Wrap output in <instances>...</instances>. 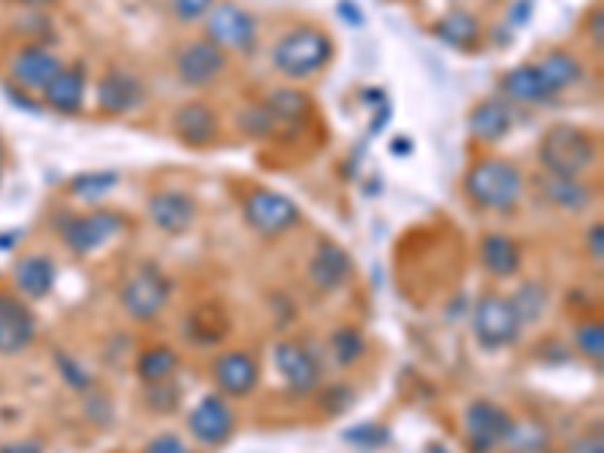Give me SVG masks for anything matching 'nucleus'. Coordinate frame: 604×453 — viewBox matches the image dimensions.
<instances>
[{
	"mask_svg": "<svg viewBox=\"0 0 604 453\" xmlns=\"http://www.w3.org/2000/svg\"><path fill=\"white\" fill-rule=\"evenodd\" d=\"M242 218H245V224L252 226L257 236L279 240V236H287L291 230L299 226L303 209L282 191L254 187L252 194L242 199Z\"/></svg>",
	"mask_w": 604,
	"mask_h": 453,
	"instance_id": "6",
	"label": "nucleus"
},
{
	"mask_svg": "<svg viewBox=\"0 0 604 453\" xmlns=\"http://www.w3.org/2000/svg\"><path fill=\"white\" fill-rule=\"evenodd\" d=\"M351 405H354V387H348V384H333V387L323 390L321 409L326 411V414H345Z\"/></svg>",
	"mask_w": 604,
	"mask_h": 453,
	"instance_id": "41",
	"label": "nucleus"
},
{
	"mask_svg": "<svg viewBox=\"0 0 604 453\" xmlns=\"http://www.w3.org/2000/svg\"><path fill=\"white\" fill-rule=\"evenodd\" d=\"M88 91V67L85 64H64L61 73L42 88V106L57 115H79Z\"/></svg>",
	"mask_w": 604,
	"mask_h": 453,
	"instance_id": "20",
	"label": "nucleus"
},
{
	"mask_svg": "<svg viewBox=\"0 0 604 453\" xmlns=\"http://www.w3.org/2000/svg\"><path fill=\"white\" fill-rule=\"evenodd\" d=\"M142 453H194L191 451V444L179 436V432H160L155 439L145 444V451Z\"/></svg>",
	"mask_w": 604,
	"mask_h": 453,
	"instance_id": "42",
	"label": "nucleus"
},
{
	"mask_svg": "<svg viewBox=\"0 0 604 453\" xmlns=\"http://www.w3.org/2000/svg\"><path fill=\"white\" fill-rule=\"evenodd\" d=\"M145 103V82L127 67H110L98 82V106L103 115H130Z\"/></svg>",
	"mask_w": 604,
	"mask_h": 453,
	"instance_id": "15",
	"label": "nucleus"
},
{
	"mask_svg": "<svg viewBox=\"0 0 604 453\" xmlns=\"http://www.w3.org/2000/svg\"><path fill=\"white\" fill-rule=\"evenodd\" d=\"M429 453H445V448H441V444H433V448H429Z\"/></svg>",
	"mask_w": 604,
	"mask_h": 453,
	"instance_id": "54",
	"label": "nucleus"
},
{
	"mask_svg": "<svg viewBox=\"0 0 604 453\" xmlns=\"http://www.w3.org/2000/svg\"><path fill=\"white\" fill-rule=\"evenodd\" d=\"M145 212H149V221L167 233V236H182L191 226L197 224V199L191 197L188 191H179V187H164V191H155L149 203H145Z\"/></svg>",
	"mask_w": 604,
	"mask_h": 453,
	"instance_id": "16",
	"label": "nucleus"
},
{
	"mask_svg": "<svg viewBox=\"0 0 604 453\" xmlns=\"http://www.w3.org/2000/svg\"><path fill=\"white\" fill-rule=\"evenodd\" d=\"M575 348L580 354L587 357L590 363H595V368H602L604 363V324L599 318L590 321H580L575 326Z\"/></svg>",
	"mask_w": 604,
	"mask_h": 453,
	"instance_id": "36",
	"label": "nucleus"
},
{
	"mask_svg": "<svg viewBox=\"0 0 604 453\" xmlns=\"http://www.w3.org/2000/svg\"><path fill=\"white\" fill-rule=\"evenodd\" d=\"M590 40L595 43V49H602V40H604V13H602V7H592V13H590Z\"/></svg>",
	"mask_w": 604,
	"mask_h": 453,
	"instance_id": "49",
	"label": "nucleus"
},
{
	"mask_svg": "<svg viewBox=\"0 0 604 453\" xmlns=\"http://www.w3.org/2000/svg\"><path fill=\"white\" fill-rule=\"evenodd\" d=\"M211 381L221 397L248 399L260 384V363L248 351H221L211 360Z\"/></svg>",
	"mask_w": 604,
	"mask_h": 453,
	"instance_id": "14",
	"label": "nucleus"
},
{
	"mask_svg": "<svg viewBox=\"0 0 604 453\" xmlns=\"http://www.w3.org/2000/svg\"><path fill=\"white\" fill-rule=\"evenodd\" d=\"M463 194L475 209L511 215L526 197V176L511 157L484 155L465 170Z\"/></svg>",
	"mask_w": 604,
	"mask_h": 453,
	"instance_id": "1",
	"label": "nucleus"
},
{
	"mask_svg": "<svg viewBox=\"0 0 604 453\" xmlns=\"http://www.w3.org/2000/svg\"><path fill=\"white\" fill-rule=\"evenodd\" d=\"M37 339V318L25 299L13 290H0V357L28 351Z\"/></svg>",
	"mask_w": 604,
	"mask_h": 453,
	"instance_id": "13",
	"label": "nucleus"
},
{
	"mask_svg": "<svg viewBox=\"0 0 604 453\" xmlns=\"http://www.w3.org/2000/svg\"><path fill=\"white\" fill-rule=\"evenodd\" d=\"M472 140L499 145L514 130V106L505 98H484L465 118Z\"/></svg>",
	"mask_w": 604,
	"mask_h": 453,
	"instance_id": "21",
	"label": "nucleus"
},
{
	"mask_svg": "<svg viewBox=\"0 0 604 453\" xmlns=\"http://www.w3.org/2000/svg\"><path fill=\"white\" fill-rule=\"evenodd\" d=\"M394 152H406V155H408V152H414V142L408 140V137H402V140L396 137V140H394Z\"/></svg>",
	"mask_w": 604,
	"mask_h": 453,
	"instance_id": "51",
	"label": "nucleus"
},
{
	"mask_svg": "<svg viewBox=\"0 0 604 453\" xmlns=\"http://www.w3.org/2000/svg\"><path fill=\"white\" fill-rule=\"evenodd\" d=\"M203 37L224 49L227 55H245L257 46V18L236 0H218L203 18Z\"/></svg>",
	"mask_w": 604,
	"mask_h": 453,
	"instance_id": "7",
	"label": "nucleus"
},
{
	"mask_svg": "<svg viewBox=\"0 0 604 453\" xmlns=\"http://www.w3.org/2000/svg\"><path fill=\"white\" fill-rule=\"evenodd\" d=\"M532 10H535V0H514L511 10H507V22H511L514 28H523V25L532 18Z\"/></svg>",
	"mask_w": 604,
	"mask_h": 453,
	"instance_id": "47",
	"label": "nucleus"
},
{
	"mask_svg": "<svg viewBox=\"0 0 604 453\" xmlns=\"http://www.w3.org/2000/svg\"><path fill=\"white\" fill-rule=\"evenodd\" d=\"M306 279L318 294H336L354 279L351 255L336 242H321L306 267Z\"/></svg>",
	"mask_w": 604,
	"mask_h": 453,
	"instance_id": "19",
	"label": "nucleus"
},
{
	"mask_svg": "<svg viewBox=\"0 0 604 453\" xmlns=\"http://www.w3.org/2000/svg\"><path fill=\"white\" fill-rule=\"evenodd\" d=\"M267 106L272 118L282 125V128H294V125H303L311 115V98L303 91V88L294 86H279L269 91L267 98L260 100Z\"/></svg>",
	"mask_w": 604,
	"mask_h": 453,
	"instance_id": "28",
	"label": "nucleus"
},
{
	"mask_svg": "<svg viewBox=\"0 0 604 453\" xmlns=\"http://www.w3.org/2000/svg\"><path fill=\"white\" fill-rule=\"evenodd\" d=\"M330 348V357L336 360V366L348 368V366H357L365 354H369V341L365 336L360 333V326H351V324H342L336 326L333 333H330V341H326Z\"/></svg>",
	"mask_w": 604,
	"mask_h": 453,
	"instance_id": "32",
	"label": "nucleus"
},
{
	"mask_svg": "<svg viewBox=\"0 0 604 453\" xmlns=\"http://www.w3.org/2000/svg\"><path fill=\"white\" fill-rule=\"evenodd\" d=\"M538 73H541V79H544V86L553 98H560L563 91L568 88H575L577 82H583V64H580V57L575 52H568V49H550L548 55L541 57L538 64Z\"/></svg>",
	"mask_w": 604,
	"mask_h": 453,
	"instance_id": "27",
	"label": "nucleus"
},
{
	"mask_svg": "<svg viewBox=\"0 0 604 453\" xmlns=\"http://www.w3.org/2000/svg\"><path fill=\"white\" fill-rule=\"evenodd\" d=\"M118 187V172L115 170H94V172H79L73 176L67 191H70L76 199H85V203H98L106 194H113Z\"/></svg>",
	"mask_w": 604,
	"mask_h": 453,
	"instance_id": "35",
	"label": "nucleus"
},
{
	"mask_svg": "<svg viewBox=\"0 0 604 453\" xmlns=\"http://www.w3.org/2000/svg\"><path fill=\"white\" fill-rule=\"evenodd\" d=\"M55 366H57V375L64 378V384H67L70 390L88 393V390L94 387V375L88 372V366H85L79 357L67 354V351H57Z\"/></svg>",
	"mask_w": 604,
	"mask_h": 453,
	"instance_id": "37",
	"label": "nucleus"
},
{
	"mask_svg": "<svg viewBox=\"0 0 604 453\" xmlns=\"http://www.w3.org/2000/svg\"><path fill=\"white\" fill-rule=\"evenodd\" d=\"M236 130L254 142H267L272 137H279L282 125L272 118V113H269L264 103H248V106H242L240 113H236Z\"/></svg>",
	"mask_w": 604,
	"mask_h": 453,
	"instance_id": "33",
	"label": "nucleus"
},
{
	"mask_svg": "<svg viewBox=\"0 0 604 453\" xmlns=\"http://www.w3.org/2000/svg\"><path fill=\"white\" fill-rule=\"evenodd\" d=\"M3 167H7V145L0 140V179H3Z\"/></svg>",
	"mask_w": 604,
	"mask_h": 453,
	"instance_id": "52",
	"label": "nucleus"
},
{
	"mask_svg": "<svg viewBox=\"0 0 604 453\" xmlns=\"http://www.w3.org/2000/svg\"><path fill=\"white\" fill-rule=\"evenodd\" d=\"M544 453H568V451H550V448H548V451H544Z\"/></svg>",
	"mask_w": 604,
	"mask_h": 453,
	"instance_id": "55",
	"label": "nucleus"
},
{
	"mask_svg": "<svg viewBox=\"0 0 604 453\" xmlns=\"http://www.w3.org/2000/svg\"><path fill=\"white\" fill-rule=\"evenodd\" d=\"M18 3H25V7H46V3H55V0H18Z\"/></svg>",
	"mask_w": 604,
	"mask_h": 453,
	"instance_id": "53",
	"label": "nucleus"
},
{
	"mask_svg": "<svg viewBox=\"0 0 604 453\" xmlns=\"http://www.w3.org/2000/svg\"><path fill=\"white\" fill-rule=\"evenodd\" d=\"M333 57H336L333 37L314 25H299V28L287 30L269 52L272 67L291 82H306L311 76H318L333 64Z\"/></svg>",
	"mask_w": 604,
	"mask_h": 453,
	"instance_id": "2",
	"label": "nucleus"
},
{
	"mask_svg": "<svg viewBox=\"0 0 604 453\" xmlns=\"http://www.w3.org/2000/svg\"><path fill=\"white\" fill-rule=\"evenodd\" d=\"M550 448V429L541 420H514L499 451L505 453H544Z\"/></svg>",
	"mask_w": 604,
	"mask_h": 453,
	"instance_id": "31",
	"label": "nucleus"
},
{
	"mask_svg": "<svg viewBox=\"0 0 604 453\" xmlns=\"http://www.w3.org/2000/svg\"><path fill=\"white\" fill-rule=\"evenodd\" d=\"M145 405L157 411V414L176 411V405H179V387H176V381L169 378V381L145 384Z\"/></svg>",
	"mask_w": 604,
	"mask_h": 453,
	"instance_id": "39",
	"label": "nucleus"
},
{
	"mask_svg": "<svg viewBox=\"0 0 604 453\" xmlns=\"http://www.w3.org/2000/svg\"><path fill=\"white\" fill-rule=\"evenodd\" d=\"M514 417L492 399H475L463 411V436L468 453H496L505 441Z\"/></svg>",
	"mask_w": 604,
	"mask_h": 453,
	"instance_id": "9",
	"label": "nucleus"
},
{
	"mask_svg": "<svg viewBox=\"0 0 604 453\" xmlns=\"http://www.w3.org/2000/svg\"><path fill=\"white\" fill-rule=\"evenodd\" d=\"M499 91H502L499 98H505L511 106H535V103L553 100V94L548 91L535 64H517V67L502 73Z\"/></svg>",
	"mask_w": 604,
	"mask_h": 453,
	"instance_id": "24",
	"label": "nucleus"
},
{
	"mask_svg": "<svg viewBox=\"0 0 604 453\" xmlns=\"http://www.w3.org/2000/svg\"><path fill=\"white\" fill-rule=\"evenodd\" d=\"M55 224L67 251L76 257H88L103 248L106 242H113L127 226V218L115 209H91V212L57 215Z\"/></svg>",
	"mask_w": 604,
	"mask_h": 453,
	"instance_id": "5",
	"label": "nucleus"
},
{
	"mask_svg": "<svg viewBox=\"0 0 604 453\" xmlns=\"http://www.w3.org/2000/svg\"><path fill=\"white\" fill-rule=\"evenodd\" d=\"M338 15H342V22L351 25V28H363L365 25V15L360 13V7H357L354 0H338Z\"/></svg>",
	"mask_w": 604,
	"mask_h": 453,
	"instance_id": "48",
	"label": "nucleus"
},
{
	"mask_svg": "<svg viewBox=\"0 0 604 453\" xmlns=\"http://www.w3.org/2000/svg\"><path fill=\"white\" fill-rule=\"evenodd\" d=\"M184 426L203 448H221L236 432V411L230 409V402L221 393H209L188 411Z\"/></svg>",
	"mask_w": 604,
	"mask_h": 453,
	"instance_id": "11",
	"label": "nucleus"
},
{
	"mask_svg": "<svg viewBox=\"0 0 604 453\" xmlns=\"http://www.w3.org/2000/svg\"><path fill=\"white\" fill-rule=\"evenodd\" d=\"M538 164L556 179H583L599 164V140L580 125H553L538 142Z\"/></svg>",
	"mask_w": 604,
	"mask_h": 453,
	"instance_id": "3",
	"label": "nucleus"
},
{
	"mask_svg": "<svg viewBox=\"0 0 604 453\" xmlns=\"http://www.w3.org/2000/svg\"><path fill=\"white\" fill-rule=\"evenodd\" d=\"M64 67V61L52 52V49H46L40 43H28L22 46V49H15L13 57H10V76H13V86L25 88V91H40L49 86L52 79H55L57 73Z\"/></svg>",
	"mask_w": 604,
	"mask_h": 453,
	"instance_id": "18",
	"label": "nucleus"
},
{
	"mask_svg": "<svg viewBox=\"0 0 604 453\" xmlns=\"http://www.w3.org/2000/svg\"><path fill=\"white\" fill-rule=\"evenodd\" d=\"M472 333L484 351H502L521 339L523 324L511 299L502 294H484L472 309Z\"/></svg>",
	"mask_w": 604,
	"mask_h": 453,
	"instance_id": "8",
	"label": "nucleus"
},
{
	"mask_svg": "<svg viewBox=\"0 0 604 453\" xmlns=\"http://www.w3.org/2000/svg\"><path fill=\"white\" fill-rule=\"evenodd\" d=\"M57 267L49 255H25L15 260L13 284L28 299H46L55 290Z\"/></svg>",
	"mask_w": 604,
	"mask_h": 453,
	"instance_id": "23",
	"label": "nucleus"
},
{
	"mask_svg": "<svg viewBox=\"0 0 604 453\" xmlns=\"http://www.w3.org/2000/svg\"><path fill=\"white\" fill-rule=\"evenodd\" d=\"M85 414L94 420V424H113V402L103 397V393H85Z\"/></svg>",
	"mask_w": 604,
	"mask_h": 453,
	"instance_id": "43",
	"label": "nucleus"
},
{
	"mask_svg": "<svg viewBox=\"0 0 604 453\" xmlns=\"http://www.w3.org/2000/svg\"><path fill=\"white\" fill-rule=\"evenodd\" d=\"M535 187H538V194L548 206L565 215L587 212V209H592V199H595V191L583 179H556V176L541 172V176H535Z\"/></svg>",
	"mask_w": 604,
	"mask_h": 453,
	"instance_id": "22",
	"label": "nucleus"
},
{
	"mask_svg": "<svg viewBox=\"0 0 604 453\" xmlns=\"http://www.w3.org/2000/svg\"><path fill=\"white\" fill-rule=\"evenodd\" d=\"M587 255H590L595 263H602L604 260V224L602 221H595V224L587 230Z\"/></svg>",
	"mask_w": 604,
	"mask_h": 453,
	"instance_id": "45",
	"label": "nucleus"
},
{
	"mask_svg": "<svg viewBox=\"0 0 604 453\" xmlns=\"http://www.w3.org/2000/svg\"><path fill=\"white\" fill-rule=\"evenodd\" d=\"M568 453H604V439H602V426L595 432H583L580 439H575L571 451Z\"/></svg>",
	"mask_w": 604,
	"mask_h": 453,
	"instance_id": "46",
	"label": "nucleus"
},
{
	"mask_svg": "<svg viewBox=\"0 0 604 453\" xmlns=\"http://www.w3.org/2000/svg\"><path fill=\"white\" fill-rule=\"evenodd\" d=\"M227 64H230V55L206 37H197L176 52V76L184 88L215 86L224 76Z\"/></svg>",
	"mask_w": 604,
	"mask_h": 453,
	"instance_id": "10",
	"label": "nucleus"
},
{
	"mask_svg": "<svg viewBox=\"0 0 604 453\" xmlns=\"http://www.w3.org/2000/svg\"><path fill=\"white\" fill-rule=\"evenodd\" d=\"M172 130L188 148H209L221 137V118L206 100H188L172 113Z\"/></svg>",
	"mask_w": 604,
	"mask_h": 453,
	"instance_id": "17",
	"label": "nucleus"
},
{
	"mask_svg": "<svg viewBox=\"0 0 604 453\" xmlns=\"http://www.w3.org/2000/svg\"><path fill=\"white\" fill-rule=\"evenodd\" d=\"M184 333L194 345H218L230 333V321L218 306H200L197 312L188 318Z\"/></svg>",
	"mask_w": 604,
	"mask_h": 453,
	"instance_id": "30",
	"label": "nucleus"
},
{
	"mask_svg": "<svg viewBox=\"0 0 604 453\" xmlns=\"http://www.w3.org/2000/svg\"><path fill=\"white\" fill-rule=\"evenodd\" d=\"M179 351L169 348V345H152L145 348L140 357H137V378L142 384H157V381H169L176 378L179 372Z\"/></svg>",
	"mask_w": 604,
	"mask_h": 453,
	"instance_id": "29",
	"label": "nucleus"
},
{
	"mask_svg": "<svg viewBox=\"0 0 604 453\" xmlns=\"http://www.w3.org/2000/svg\"><path fill=\"white\" fill-rule=\"evenodd\" d=\"M511 299V306H514V312H517V318H521L523 326L529 324H538L541 318H544V312H548V287L541 282H523L517 290H514V297Z\"/></svg>",
	"mask_w": 604,
	"mask_h": 453,
	"instance_id": "34",
	"label": "nucleus"
},
{
	"mask_svg": "<svg viewBox=\"0 0 604 453\" xmlns=\"http://www.w3.org/2000/svg\"><path fill=\"white\" fill-rule=\"evenodd\" d=\"M433 34H436V40H441L453 52H475L480 46V37H484L478 18L465 13V10H450L441 18H436Z\"/></svg>",
	"mask_w": 604,
	"mask_h": 453,
	"instance_id": "26",
	"label": "nucleus"
},
{
	"mask_svg": "<svg viewBox=\"0 0 604 453\" xmlns=\"http://www.w3.org/2000/svg\"><path fill=\"white\" fill-rule=\"evenodd\" d=\"M3 94H7V100L10 103H15L22 113H30V115H40L42 113V103L30 91H25V88L13 86V82H3Z\"/></svg>",
	"mask_w": 604,
	"mask_h": 453,
	"instance_id": "44",
	"label": "nucleus"
},
{
	"mask_svg": "<svg viewBox=\"0 0 604 453\" xmlns=\"http://www.w3.org/2000/svg\"><path fill=\"white\" fill-rule=\"evenodd\" d=\"M342 439L348 441V444H354V448L372 451V448H384V444L390 441V426L365 420V424H357V426H351V429H345V432H342Z\"/></svg>",
	"mask_w": 604,
	"mask_h": 453,
	"instance_id": "38",
	"label": "nucleus"
},
{
	"mask_svg": "<svg viewBox=\"0 0 604 453\" xmlns=\"http://www.w3.org/2000/svg\"><path fill=\"white\" fill-rule=\"evenodd\" d=\"M218 0H169V7H172V15L184 22V25H194V22H203L206 15L211 13V7H215Z\"/></svg>",
	"mask_w": 604,
	"mask_h": 453,
	"instance_id": "40",
	"label": "nucleus"
},
{
	"mask_svg": "<svg viewBox=\"0 0 604 453\" xmlns=\"http://www.w3.org/2000/svg\"><path fill=\"white\" fill-rule=\"evenodd\" d=\"M480 263L492 279H514L523 270L521 242L511 240L507 233H487L480 240Z\"/></svg>",
	"mask_w": 604,
	"mask_h": 453,
	"instance_id": "25",
	"label": "nucleus"
},
{
	"mask_svg": "<svg viewBox=\"0 0 604 453\" xmlns=\"http://www.w3.org/2000/svg\"><path fill=\"white\" fill-rule=\"evenodd\" d=\"M118 299H121V309L130 321L137 324H152L155 318L164 314V309L172 299V282L169 275L157 263L145 260L137 270L130 272L118 290Z\"/></svg>",
	"mask_w": 604,
	"mask_h": 453,
	"instance_id": "4",
	"label": "nucleus"
},
{
	"mask_svg": "<svg viewBox=\"0 0 604 453\" xmlns=\"http://www.w3.org/2000/svg\"><path fill=\"white\" fill-rule=\"evenodd\" d=\"M0 453H42L40 441H25V444H13V448H7V451Z\"/></svg>",
	"mask_w": 604,
	"mask_h": 453,
	"instance_id": "50",
	"label": "nucleus"
},
{
	"mask_svg": "<svg viewBox=\"0 0 604 453\" xmlns=\"http://www.w3.org/2000/svg\"><path fill=\"white\" fill-rule=\"evenodd\" d=\"M272 360H275V368H279L282 381L287 384V390L294 397H309V393L318 390L323 368L311 348L299 345V341H279L272 348Z\"/></svg>",
	"mask_w": 604,
	"mask_h": 453,
	"instance_id": "12",
	"label": "nucleus"
}]
</instances>
